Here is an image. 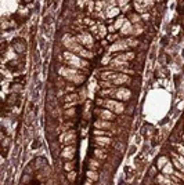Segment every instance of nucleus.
Returning <instances> with one entry per match:
<instances>
[{"label":"nucleus","instance_id":"obj_32","mask_svg":"<svg viewBox=\"0 0 184 185\" xmlns=\"http://www.w3.org/2000/svg\"><path fill=\"white\" fill-rule=\"evenodd\" d=\"M65 115H67L68 117L74 116V115H75V109H69V111H67V112H65Z\"/></svg>","mask_w":184,"mask_h":185},{"label":"nucleus","instance_id":"obj_19","mask_svg":"<svg viewBox=\"0 0 184 185\" xmlns=\"http://www.w3.org/2000/svg\"><path fill=\"white\" fill-rule=\"evenodd\" d=\"M166 163H169V159L166 158V156H159L158 158V160H157V167L159 170H162L163 167H165V164Z\"/></svg>","mask_w":184,"mask_h":185},{"label":"nucleus","instance_id":"obj_15","mask_svg":"<svg viewBox=\"0 0 184 185\" xmlns=\"http://www.w3.org/2000/svg\"><path fill=\"white\" fill-rule=\"evenodd\" d=\"M94 158L100 159V160H107V149L96 148L94 149Z\"/></svg>","mask_w":184,"mask_h":185},{"label":"nucleus","instance_id":"obj_8","mask_svg":"<svg viewBox=\"0 0 184 185\" xmlns=\"http://www.w3.org/2000/svg\"><path fill=\"white\" fill-rule=\"evenodd\" d=\"M115 97L121 101H127L131 97V93H130L129 89H123V87H121V89H118V90L115 91Z\"/></svg>","mask_w":184,"mask_h":185},{"label":"nucleus","instance_id":"obj_17","mask_svg":"<svg viewBox=\"0 0 184 185\" xmlns=\"http://www.w3.org/2000/svg\"><path fill=\"white\" fill-rule=\"evenodd\" d=\"M115 76H116V72H114V71H107V72L101 73V79L105 80V82H112V80L115 79Z\"/></svg>","mask_w":184,"mask_h":185},{"label":"nucleus","instance_id":"obj_11","mask_svg":"<svg viewBox=\"0 0 184 185\" xmlns=\"http://www.w3.org/2000/svg\"><path fill=\"white\" fill-rule=\"evenodd\" d=\"M97 113H98V116H100L103 120H108V122H110V120H114V119H115L114 112L110 111V109H101V111L98 109Z\"/></svg>","mask_w":184,"mask_h":185},{"label":"nucleus","instance_id":"obj_29","mask_svg":"<svg viewBox=\"0 0 184 185\" xmlns=\"http://www.w3.org/2000/svg\"><path fill=\"white\" fill-rule=\"evenodd\" d=\"M136 152H137V147H136V145H131L130 149H129V156H133Z\"/></svg>","mask_w":184,"mask_h":185},{"label":"nucleus","instance_id":"obj_25","mask_svg":"<svg viewBox=\"0 0 184 185\" xmlns=\"http://www.w3.org/2000/svg\"><path fill=\"white\" fill-rule=\"evenodd\" d=\"M80 55H82V57H84V58H93V53H90V51L84 50V48L80 51Z\"/></svg>","mask_w":184,"mask_h":185},{"label":"nucleus","instance_id":"obj_7","mask_svg":"<svg viewBox=\"0 0 184 185\" xmlns=\"http://www.w3.org/2000/svg\"><path fill=\"white\" fill-rule=\"evenodd\" d=\"M60 141L64 142L65 145H71V144H74L76 141V138H75V131L74 130H71L68 133H64L63 135L60 137Z\"/></svg>","mask_w":184,"mask_h":185},{"label":"nucleus","instance_id":"obj_30","mask_svg":"<svg viewBox=\"0 0 184 185\" xmlns=\"http://www.w3.org/2000/svg\"><path fill=\"white\" fill-rule=\"evenodd\" d=\"M122 24H125V21H123V18H119V20L116 21V24H115V28H122L121 27Z\"/></svg>","mask_w":184,"mask_h":185},{"label":"nucleus","instance_id":"obj_22","mask_svg":"<svg viewBox=\"0 0 184 185\" xmlns=\"http://www.w3.org/2000/svg\"><path fill=\"white\" fill-rule=\"evenodd\" d=\"M158 170H159V169H158L157 166H151L150 170H148L147 175H148V177H151V178H155V177L158 175Z\"/></svg>","mask_w":184,"mask_h":185},{"label":"nucleus","instance_id":"obj_34","mask_svg":"<svg viewBox=\"0 0 184 185\" xmlns=\"http://www.w3.org/2000/svg\"><path fill=\"white\" fill-rule=\"evenodd\" d=\"M177 159L180 160V163H183V166H184V156H181V155H179L177 156Z\"/></svg>","mask_w":184,"mask_h":185},{"label":"nucleus","instance_id":"obj_38","mask_svg":"<svg viewBox=\"0 0 184 185\" xmlns=\"http://www.w3.org/2000/svg\"><path fill=\"white\" fill-rule=\"evenodd\" d=\"M183 141H184V134H183Z\"/></svg>","mask_w":184,"mask_h":185},{"label":"nucleus","instance_id":"obj_12","mask_svg":"<svg viewBox=\"0 0 184 185\" xmlns=\"http://www.w3.org/2000/svg\"><path fill=\"white\" fill-rule=\"evenodd\" d=\"M129 47V43L127 40H123V42H116L115 44H112L110 48V51H118V50H125V48Z\"/></svg>","mask_w":184,"mask_h":185},{"label":"nucleus","instance_id":"obj_20","mask_svg":"<svg viewBox=\"0 0 184 185\" xmlns=\"http://www.w3.org/2000/svg\"><path fill=\"white\" fill-rule=\"evenodd\" d=\"M173 167H174L173 163H170V162H169V163L165 164V167L162 169V173H163V174H166V175H172V174L174 173V171H173Z\"/></svg>","mask_w":184,"mask_h":185},{"label":"nucleus","instance_id":"obj_36","mask_svg":"<svg viewBox=\"0 0 184 185\" xmlns=\"http://www.w3.org/2000/svg\"><path fill=\"white\" fill-rule=\"evenodd\" d=\"M143 3H147V6L152 4V0H143Z\"/></svg>","mask_w":184,"mask_h":185},{"label":"nucleus","instance_id":"obj_37","mask_svg":"<svg viewBox=\"0 0 184 185\" xmlns=\"http://www.w3.org/2000/svg\"><path fill=\"white\" fill-rule=\"evenodd\" d=\"M100 33H101V36H104V35H105V29L103 27L100 28Z\"/></svg>","mask_w":184,"mask_h":185},{"label":"nucleus","instance_id":"obj_18","mask_svg":"<svg viewBox=\"0 0 184 185\" xmlns=\"http://www.w3.org/2000/svg\"><path fill=\"white\" fill-rule=\"evenodd\" d=\"M75 166H76V162H75V160H68V162H65V163H64V170H65V173L74 171Z\"/></svg>","mask_w":184,"mask_h":185},{"label":"nucleus","instance_id":"obj_26","mask_svg":"<svg viewBox=\"0 0 184 185\" xmlns=\"http://www.w3.org/2000/svg\"><path fill=\"white\" fill-rule=\"evenodd\" d=\"M94 135H97V137H101V135H108V133L104 131V130H100V128H97L94 131Z\"/></svg>","mask_w":184,"mask_h":185},{"label":"nucleus","instance_id":"obj_27","mask_svg":"<svg viewBox=\"0 0 184 185\" xmlns=\"http://www.w3.org/2000/svg\"><path fill=\"white\" fill-rule=\"evenodd\" d=\"M115 151L116 152H123V151H125V144H116Z\"/></svg>","mask_w":184,"mask_h":185},{"label":"nucleus","instance_id":"obj_3","mask_svg":"<svg viewBox=\"0 0 184 185\" xmlns=\"http://www.w3.org/2000/svg\"><path fill=\"white\" fill-rule=\"evenodd\" d=\"M98 105H104L107 109L115 112V113H122L125 111V106L123 104L118 102V101H112V100H98Z\"/></svg>","mask_w":184,"mask_h":185},{"label":"nucleus","instance_id":"obj_24","mask_svg":"<svg viewBox=\"0 0 184 185\" xmlns=\"http://www.w3.org/2000/svg\"><path fill=\"white\" fill-rule=\"evenodd\" d=\"M131 29H133V28L130 27V22H125L123 27H122V33H123V35H129L131 32Z\"/></svg>","mask_w":184,"mask_h":185},{"label":"nucleus","instance_id":"obj_2","mask_svg":"<svg viewBox=\"0 0 184 185\" xmlns=\"http://www.w3.org/2000/svg\"><path fill=\"white\" fill-rule=\"evenodd\" d=\"M64 58H65V61H67L69 65H72L74 68H86V66H89V62H87V61H84V59L76 57V55H75L74 53H71V51H65V53H64Z\"/></svg>","mask_w":184,"mask_h":185},{"label":"nucleus","instance_id":"obj_9","mask_svg":"<svg viewBox=\"0 0 184 185\" xmlns=\"http://www.w3.org/2000/svg\"><path fill=\"white\" fill-rule=\"evenodd\" d=\"M103 160H100V159H97V158H93V159H89L87 160V169L90 170H101L104 166H103V163H101Z\"/></svg>","mask_w":184,"mask_h":185},{"label":"nucleus","instance_id":"obj_31","mask_svg":"<svg viewBox=\"0 0 184 185\" xmlns=\"http://www.w3.org/2000/svg\"><path fill=\"white\" fill-rule=\"evenodd\" d=\"M39 145H40V144H39V141H37V140H35V141H33V142H32V149H37L39 148Z\"/></svg>","mask_w":184,"mask_h":185},{"label":"nucleus","instance_id":"obj_1","mask_svg":"<svg viewBox=\"0 0 184 185\" xmlns=\"http://www.w3.org/2000/svg\"><path fill=\"white\" fill-rule=\"evenodd\" d=\"M60 75H63L64 77H67L68 80L74 82L75 84H82L84 82V75H82L78 69L75 68H61L60 69Z\"/></svg>","mask_w":184,"mask_h":185},{"label":"nucleus","instance_id":"obj_28","mask_svg":"<svg viewBox=\"0 0 184 185\" xmlns=\"http://www.w3.org/2000/svg\"><path fill=\"white\" fill-rule=\"evenodd\" d=\"M118 13H119L118 8H110V10H108V17H114V15H116Z\"/></svg>","mask_w":184,"mask_h":185},{"label":"nucleus","instance_id":"obj_33","mask_svg":"<svg viewBox=\"0 0 184 185\" xmlns=\"http://www.w3.org/2000/svg\"><path fill=\"white\" fill-rule=\"evenodd\" d=\"M177 151H179V154L181 155V156H184V147H181V145H177Z\"/></svg>","mask_w":184,"mask_h":185},{"label":"nucleus","instance_id":"obj_35","mask_svg":"<svg viewBox=\"0 0 184 185\" xmlns=\"http://www.w3.org/2000/svg\"><path fill=\"white\" fill-rule=\"evenodd\" d=\"M93 182H94V181H91V180H89V178H87V180H86V182H84V185H93Z\"/></svg>","mask_w":184,"mask_h":185},{"label":"nucleus","instance_id":"obj_10","mask_svg":"<svg viewBox=\"0 0 184 185\" xmlns=\"http://www.w3.org/2000/svg\"><path fill=\"white\" fill-rule=\"evenodd\" d=\"M130 82V77L126 73H116L115 79L112 80V84H126Z\"/></svg>","mask_w":184,"mask_h":185},{"label":"nucleus","instance_id":"obj_13","mask_svg":"<svg viewBox=\"0 0 184 185\" xmlns=\"http://www.w3.org/2000/svg\"><path fill=\"white\" fill-rule=\"evenodd\" d=\"M94 126L96 128H100V130H107V128H111L112 127V124H111L108 120H97V122L94 123Z\"/></svg>","mask_w":184,"mask_h":185},{"label":"nucleus","instance_id":"obj_4","mask_svg":"<svg viewBox=\"0 0 184 185\" xmlns=\"http://www.w3.org/2000/svg\"><path fill=\"white\" fill-rule=\"evenodd\" d=\"M75 154H76V147L75 145H65L61 151V158L68 162V160H75Z\"/></svg>","mask_w":184,"mask_h":185},{"label":"nucleus","instance_id":"obj_21","mask_svg":"<svg viewBox=\"0 0 184 185\" xmlns=\"http://www.w3.org/2000/svg\"><path fill=\"white\" fill-rule=\"evenodd\" d=\"M76 100H78V94L76 93H72V94H68L64 97L65 104H68V102H76Z\"/></svg>","mask_w":184,"mask_h":185},{"label":"nucleus","instance_id":"obj_14","mask_svg":"<svg viewBox=\"0 0 184 185\" xmlns=\"http://www.w3.org/2000/svg\"><path fill=\"white\" fill-rule=\"evenodd\" d=\"M86 177L89 178V180H91V181H98L100 180V174H98V171L97 170H90V169H87V171H86Z\"/></svg>","mask_w":184,"mask_h":185},{"label":"nucleus","instance_id":"obj_16","mask_svg":"<svg viewBox=\"0 0 184 185\" xmlns=\"http://www.w3.org/2000/svg\"><path fill=\"white\" fill-rule=\"evenodd\" d=\"M78 40L82 42L83 44H86L87 47H91V46H93V39H91V36H89V35H80V36H78Z\"/></svg>","mask_w":184,"mask_h":185},{"label":"nucleus","instance_id":"obj_23","mask_svg":"<svg viewBox=\"0 0 184 185\" xmlns=\"http://www.w3.org/2000/svg\"><path fill=\"white\" fill-rule=\"evenodd\" d=\"M76 177H78V171H76V170H74V171H69V173H67V180H68L69 182H75V180H76Z\"/></svg>","mask_w":184,"mask_h":185},{"label":"nucleus","instance_id":"obj_6","mask_svg":"<svg viewBox=\"0 0 184 185\" xmlns=\"http://www.w3.org/2000/svg\"><path fill=\"white\" fill-rule=\"evenodd\" d=\"M94 142L97 144V145H100V148L107 149L111 144H112V138H111V137H105V135H101V137H97V135H96Z\"/></svg>","mask_w":184,"mask_h":185},{"label":"nucleus","instance_id":"obj_5","mask_svg":"<svg viewBox=\"0 0 184 185\" xmlns=\"http://www.w3.org/2000/svg\"><path fill=\"white\" fill-rule=\"evenodd\" d=\"M32 167H33V171H39V170H42L44 166H47V160L42 156H37V158L33 159V162H31Z\"/></svg>","mask_w":184,"mask_h":185}]
</instances>
